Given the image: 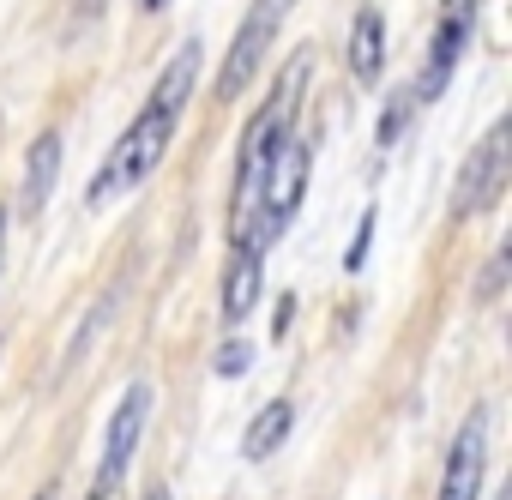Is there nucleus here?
Wrapping results in <instances>:
<instances>
[{
    "mask_svg": "<svg viewBox=\"0 0 512 500\" xmlns=\"http://www.w3.org/2000/svg\"><path fill=\"white\" fill-rule=\"evenodd\" d=\"M470 31H476V0H440L434 43H428L422 79H416V97H422V103H434V97L452 85V73H458V61H464V49H470Z\"/></svg>",
    "mask_w": 512,
    "mask_h": 500,
    "instance_id": "nucleus-5",
    "label": "nucleus"
},
{
    "mask_svg": "<svg viewBox=\"0 0 512 500\" xmlns=\"http://www.w3.org/2000/svg\"><path fill=\"white\" fill-rule=\"evenodd\" d=\"M247 362H253V344H241V338H229V344L217 350V374H223V380H241Z\"/></svg>",
    "mask_w": 512,
    "mask_h": 500,
    "instance_id": "nucleus-11",
    "label": "nucleus"
},
{
    "mask_svg": "<svg viewBox=\"0 0 512 500\" xmlns=\"http://www.w3.org/2000/svg\"><path fill=\"white\" fill-rule=\"evenodd\" d=\"M145 410H151V386H127V398L115 404L109 416V440H103V464H97V482H91V500H109L139 452V434H145Z\"/></svg>",
    "mask_w": 512,
    "mask_h": 500,
    "instance_id": "nucleus-6",
    "label": "nucleus"
},
{
    "mask_svg": "<svg viewBox=\"0 0 512 500\" xmlns=\"http://www.w3.org/2000/svg\"><path fill=\"white\" fill-rule=\"evenodd\" d=\"M55 175H61V133H43V139L31 145V157H25V187H19L25 211H43V205H49Z\"/></svg>",
    "mask_w": 512,
    "mask_h": 500,
    "instance_id": "nucleus-10",
    "label": "nucleus"
},
{
    "mask_svg": "<svg viewBox=\"0 0 512 500\" xmlns=\"http://www.w3.org/2000/svg\"><path fill=\"white\" fill-rule=\"evenodd\" d=\"M139 7H145V13H157V7H169V0H139Z\"/></svg>",
    "mask_w": 512,
    "mask_h": 500,
    "instance_id": "nucleus-15",
    "label": "nucleus"
},
{
    "mask_svg": "<svg viewBox=\"0 0 512 500\" xmlns=\"http://www.w3.org/2000/svg\"><path fill=\"white\" fill-rule=\"evenodd\" d=\"M0 241H7V211H0Z\"/></svg>",
    "mask_w": 512,
    "mask_h": 500,
    "instance_id": "nucleus-16",
    "label": "nucleus"
},
{
    "mask_svg": "<svg viewBox=\"0 0 512 500\" xmlns=\"http://www.w3.org/2000/svg\"><path fill=\"white\" fill-rule=\"evenodd\" d=\"M506 145H512V133H506V121H494L482 133V145L464 157V175H458V193H452V217H476V211H488L506 193V169H512Z\"/></svg>",
    "mask_w": 512,
    "mask_h": 500,
    "instance_id": "nucleus-4",
    "label": "nucleus"
},
{
    "mask_svg": "<svg viewBox=\"0 0 512 500\" xmlns=\"http://www.w3.org/2000/svg\"><path fill=\"white\" fill-rule=\"evenodd\" d=\"M109 7V0H85V7H79V19H91V13H103Z\"/></svg>",
    "mask_w": 512,
    "mask_h": 500,
    "instance_id": "nucleus-13",
    "label": "nucleus"
},
{
    "mask_svg": "<svg viewBox=\"0 0 512 500\" xmlns=\"http://www.w3.org/2000/svg\"><path fill=\"white\" fill-rule=\"evenodd\" d=\"M37 500H55V488H43V494H37Z\"/></svg>",
    "mask_w": 512,
    "mask_h": 500,
    "instance_id": "nucleus-17",
    "label": "nucleus"
},
{
    "mask_svg": "<svg viewBox=\"0 0 512 500\" xmlns=\"http://www.w3.org/2000/svg\"><path fill=\"white\" fill-rule=\"evenodd\" d=\"M302 91H308V55H296V61L278 73V91L260 103V115H253L247 133H241V157H235V229L253 217V205H260V193H266V181H272L278 151L296 139L290 121H296V109H302Z\"/></svg>",
    "mask_w": 512,
    "mask_h": 500,
    "instance_id": "nucleus-2",
    "label": "nucleus"
},
{
    "mask_svg": "<svg viewBox=\"0 0 512 500\" xmlns=\"http://www.w3.org/2000/svg\"><path fill=\"white\" fill-rule=\"evenodd\" d=\"M380 67H386V19H380V7H362L350 25V73H356V85H374Z\"/></svg>",
    "mask_w": 512,
    "mask_h": 500,
    "instance_id": "nucleus-8",
    "label": "nucleus"
},
{
    "mask_svg": "<svg viewBox=\"0 0 512 500\" xmlns=\"http://www.w3.org/2000/svg\"><path fill=\"white\" fill-rule=\"evenodd\" d=\"M482 458H488V410H470L464 428L452 434L446 476H440V494H434V500H476V488H482Z\"/></svg>",
    "mask_w": 512,
    "mask_h": 500,
    "instance_id": "nucleus-7",
    "label": "nucleus"
},
{
    "mask_svg": "<svg viewBox=\"0 0 512 500\" xmlns=\"http://www.w3.org/2000/svg\"><path fill=\"white\" fill-rule=\"evenodd\" d=\"M500 278H506V254H494V260H488V272H482L476 296H494V290H500Z\"/></svg>",
    "mask_w": 512,
    "mask_h": 500,
    "instance_id": "nucleus-12",
    "label": "nucleus"
},
{
    "mask_svg": "<svg viewBox=\"0 0 512 500\" xmlns=\"http://www.w3.org/2000/svg\"><path fill=\"white\" fill-rule=\"evenodd\" d=\"M290 422H296V404H290V398H272L260 416H253V428H247V440H241V458H247V464H266V458L290 440Z\"/></svg>",
    "mask_w": 512,
    "mask_h": 500,
    "instance_id": "nucleus-9",
    "label": "nucleus"
},
{
    "mask_svg": "<svg viewBox=\"0 0 512 500\" xmlns=\"http://www.w3.org/2000/svg\"><path fill=\"white\" fill-rule=\"evenodd\" d=\"M290 7H296V0H253V7H247L241 31H235V43H229V61H223V85H217L223 97H241V91L253 85V73L266 67V49H272V37L284 31Z\"/></svg>",
    "mask_w": 512,
    "mask_h": 500,
    "instance_id": "nucleus-3",
    "label": "nucleus"
},
{
    "mask_svg": "<svg viewBox=\"0 0 512 500\" xmlns=\"http://www.w3.org/2000/svg\"><path fill=\"white\" fill-rule=\"evenodd\" d=\"M145 500H169V488H163V482H157V488H151V494H145Z\"/></svg>",
    "mask_w": 512,
    "mask_h": 500,
    "instance_id": "nucleus-14",
    "label": "nucleus"
},
{
    "mask_svg": "<svg viewBox=\"0 0 512 500\" xmlns=\"http://www.w3.org/2000/svg\"><path fill=\"white\" fill-rule=\"evenodd\" d=\"M193 79H199V43H187V49L157 73L145 109L127 121V133H121L115 151L103 157V169H97V181H91V205H109V199L133 193V187L163 163V151H169V139H175V127H181V109H187V97H193Z\"/></svg>",
    "mask_w": 512,
    "mask_h": 500,
    "instance_id": "nucleus-1",
    "label": "nucleus"
}]
</instances>
